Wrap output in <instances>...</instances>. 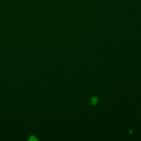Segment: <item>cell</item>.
I'll return each mask as SVG.
<instances>
[{"label": "cell", "instance_id": "cell-2", "mask_svg": "<svg viewBox=\"0 0 141 141\" xmlns=\"http://www.w3.org/2000/svg\"><path fill=\"white\" fill-rule=\"evenodd\" d=\"M97 102H98V98L96 96H94V98H92V104L93 105H95Z\"/></svg>", "mask_w": 141, "mask_h": 141}, {"label": "cell", "instance_id": "cell-1", "mask_svg": "<svg viewBox=\"0 0 141 141\" xmlns=\"http://www.w3.org/2000/svg\"><path fill=\"white\" fill-rule=\"evenodd\" d=\"M28 140L29 141H37L38 140V139H37V138L35 136H30L29 138H28Z\"/></svg>", "mask_w": 141, "mask_h": 141}]
</instances>
